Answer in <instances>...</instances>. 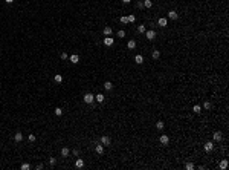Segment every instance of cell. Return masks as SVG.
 Instances as JSON below:
<instances>
[{
    "instance_id": "obj_1",
    "label": "cell",
    "mask_w": 229,
    "mask_h": 170,
    "mask_svg": "<svg viewBox=\"0 0 229 170\" xmlns=\"http://www.w3.org/2000/svg\"><path fill=\"white\" fill-rule=\"evenodd\" d=\"M84 101H86V104H92L93 101H95V97H93L92 94H86V95H84Z\"/></svg>"
},
{
    "instance_id": "obj_2",
    "label": "cell",
    "mask_w": 229,
    "mask_h": 170,
    "mask_svg": "<svg viewBox=\"0 0 229 170\" xmlns=\"http://www.w3.org/2000/svg\"><path fill=\"white\" fill-rule=\"evenodd\" d=\"M104 45H105V46H113V45H115V40L112 37H105L104 38Z\"/></svg>"
},
{
    "instance_id": "obj_3",
    "label": "cell",
    "mask_w": 229,
    "mask_h": 170,
    "mask_svg": "<svg viewBox=\"0 0 229 170\" xmlns=\"http://www.w3.org/2000/svg\"><path fill=\"white\" fill-rule=\"evenodd\" d=\"M157 23H159V26H160V28H165V26L168 25V20H167L165 17H160V18H159V22H157Z\"/></svg>"
},
{
    "instance_id": "obj_4",
    "label": "cell",
    "mask_w": 229,
    "mask_h": 170,
    "mask_svg": "<svg viewBox=\"0 0 229 170\" xmlns=\"http://www.w3.org/2000/svg\"><path fill=\"white\" fill-rule=\"evenodd\" d=\"M205 150H206V152H212V150H214V143L208 141V143L205 144Z\"/></svg>"
},
{
    "instance_id": "obj_5",
    "label": "cell",
    "mask_w": 229,
    "mask_h": 170,
    "mask_svg": "<svg viewBox=\"0 0 229 170\" xmlns=\"http://www.w3.org/2000/svg\"><path fill=\"white\" fill-rule=\"evenodd\" d=\"M69 153H70L69 147H61V156H63V158H66V156H69Z\"/></svg>"
},
{
    "instance_id": "obj_6",
    "label": "cell",
    "mask_w": 229,
    "mask_h": 170,
    "mask_svg": "<svg viewBox=\"0 0 229 170\" xmlns=\"http://www.w3.org/2000/svg\"><path fill=\"white\" fill-rule=\"evenodd\" d=\"M101 143H102V146H108V144H110V136L104 135V136L101 138Z\"/></svg>"
},
{
    "instance_id": "obj_7",
    "label": "cell",
    "mask_w": 229,
    "mask_h": 170,
    "mask_svg": "<svg viewBox=\"0 0 229 170\" xmlns=\"http://www.w3.org/2000/svg\"><path fill=\"white\" fill-rule=\"evenodd\" d=\"M168 17L171 18V20H177V18H179V14H177L176 11H170L168 12Z\"/></svg>"
},
{
    "instance_id": "obj_8",
    "label": "cell",
    "mask_w": 229,
    "mask_h": 170,
    "mask_svg": "<svg viewBox=\"0 0 229 170\" xmlns=\"http://www.w3.org/2000/svg\"><path fill=\"white\" fill-rule=\"evenodd\" d=\"M154 37H156V32H154L153 29H150V31H147V38H148V40H153Z\"/></svg>"
},
{
    "instance_id": "obj_9",
    "label": "cell",
    "mask_w": 229,
    "mask_h": 170,
    "mask_svg": "<svg viewBox=\"0 0 229 170\" xmlns=\"http://www.w3.org/2000/svg\"><path fill=\"white\" fill-rule=\"evenodd\" d=\"M159 141L162 143V144H168V143H170V138H168V136H167V135H160Z\"/></svg>"
},
{
    "instance_id": "obj_10",
    "label": "cell",
    "mask_w": 229,
    "mask_h": 170,
    "mask_svg": "<svg viewBox=\"0 0 229 170\" xmlns=\"http://www.w3.org/2000/svg\"><path fill=\"white\" fill-rule=\"evenodd\" d=\"M14 139H15L17 143H20L21 139H23V133H21V132H17V133L14 135Z\"/></svg>"
},
{
    "instance_id": "obj_11",
    "label": "cell",
    "mask_w": 229,
    "mask_h": 170,
    "mask_svg": "<svg viewBox=\"0 0 229 170\" xmlns=\"http://www.w3.org/2000/svg\"><path fill=\"white\" fill-rule=\"evenodd\" d=\"M70 61H72L73 64H76V63H78V61H79V57H78V55H76V54L70 55Z\"/></svg>"
},
{
    "instance_id": "obj_12",
    "label": "cell",
    "mask_w": 229,
    "mask_h": 170,
    "mask_svg": "<svg viewBox=\"0 0 229 170\" xmlns=\"http://www.w3.org/2000/svg\"><path fill=\"white\" fill-rule=\"evenodd\" d=\"M102 32H104V35H112L113 29H112L110 26H105V28H104V31H102Z\"/></svg>"
},
{
    "instance_id": "obj_13",
    "label": "cell",
    "mask_w": 229,
    "mask_h": 170,
    "mask_svg": "<svg viewBox=\"0 0 229 170\" xmlns=\"http://www.w3.org/2000/svg\"><path fill=\"white\" fill-rule=\"evenodd\" d=\"M212 138H214V141H221V138H223V136H221V133H220V132H215Z\"/></svg>"
},
{
    "instance_id": "obj_14",
    "label": "cell",
    "mask_w": 229,
    "mask_h": 170,
    "mask_svg": "<svg viewBox=\"0 0 229 170\" xmlns=\"http://www.w3.org/2000/svg\"><path fill=\"white\" fill-rule=\"evenodd\" d=\"M75 166H76V169H83L84 167V161H83V159H76Z\"/></svg>"
},
{
    "instance_id": "obj_15",
    "label": "cell",
    "mask_w": 229,
    "mask_h": 170,
    "mask_svg": "<svg viewBox=\"0 0 229 170\" xmlns=\"http://www.w3.org/2000/svg\"><path fill=\"white\" fill-rule=\"evenodd\" d=\"M104 89L105 90H112V89H113V84H112L110 81H105V83H104Z\"/></svg>"
},
{
    "instance_id": "obj_16",
    "label": "cell",
    "mask_w": 229,
    "mask_h": 170,
    "mask_svg": "<svg viewBox=\"0 0 229 170\" xmlns=\"http://www.w3.org/2000/svg\"><path fill=\"white\" fill-rule=\"evenodd\" d=\"M134 61H136L137 64H142L144 63V57L142 55H136V57H134Z\"/></svg>"
},
{
    "instance_id": "obj_17",
    "label": "cell",
    "mask_w": 229,
    "mask_h": 170,
    "mask_svg": "<svg viewBox=\"0 0 229 170\" xmlns=\"http://www.w3.org/2000/svg\"><path fill=\"white\" fill-rule=\"evenodd\" d=\"M95 100H96V101H98V103H102V101H104V100H105V97H104V95H102V94H98V95H96V97H95Z\"/></svg>"
},
{
    "instance_id": "obj_18",
    "label": "cell",
    "mask_w": 229,
    "mask_h": 170,
    "mask_svg": "<svg viewBox=\"0 0 229 170\" xmlns=\"http://www.w3.org/2000/svg\"><path fill=\"white\" fill-rule=\"evenodd\" d=\"M127 48L128 49H134V48H136V41H134V40H130L127 43Z\"/></svg>"
},
{
    "instance_id": "obj_19",
    "label": "cell",
    "mask_w": 229,
    "mask_h": 170,
    "mask_svg": "<svg viewBox=\"0 0 229 170\" xmlns=\"http://www.w3.org/2000/svg\"><path fill=\"white\" fill-rule=\"evenodd\" d=\"M151 57H153V58H154V60H157V58H159V57H160V52H159V51H157V49H154V51H153V55H151Z\"/></svg>"
},
{
    "instance_id": "obj_20",
    "label": "cell",
    "mask_w": 229,
    "mask_h": 170,
    "mask_svg": "<svg viewBox=\"0 0 229 170\" xmlns=\"http://www.w3.org/2000/svg\"><path fill=\"white\" fill-rule=\"evenodd\" d=\"M96 153H98V155H102V153H104V147L102 146H96Z\"/></svg>"
},
{
    "instance_id": "obj_21",
    "label": "cell",
    "mask_w": 229,
    "mask_h": 170,
    "mask_svg": "<svg viewBox=\"0 0 229 170\" xmlns=\"http://www.w3.org/2000/svg\"><path fill=\"white\" fill-rule=\"evenodd\" d=\"M218 167H220L221 170H225V169H226V167H228V161H226V159H223V161H221V162H220V166H218Z\"/></svg>"
},
{
    "instance_id": "obj_22",
    "label": "cell",
    "mask_w": 229,
    "mask_h": 170,
    "mask_svg": "<svg viewBox=\"0 0 229 170\" xmlns=\"http://www.w3.org/2000/svg\"><path fill=\"white\" fill-rule=\"evenodd\" d=\"M54 80L57 81V83H61V81H63V75H60V74H57L55 77H54Z\"/></svg>"
},
{
    "instance_id": "obj_23",
    "label": "cell",
    "mask_w": 229,
    "mask_h": 170,
    "mask_svg": "<svg viewBox=\"0 0 229 170\" xmlns=\"http://www.w3.org/2000/svg\"><path fill=\"white\" fill-rule=\"evenodd\" d=\"M144 6H145V8H151V6H153V2H151V0H145Z\"/></svg>"
},
{
    "instance_id": "obj_24",
    "label": "cell",
    "mask_w": 229,
    "mask_h": 170,
    "mask_svg": "<svg viewBox=\"0 0 229 170\" xmlns=\"http://www.w3.org/2000/svg\"><path fill=\"white\" fill-rule=\"evenodd\" d=\"M55 115L57 116H61V115H63V109H61V107H57V109H55Z\"/></svg>"
},
{
    "instance_id": "obj_25",
    "label": "cell",
    "mask_w": 229,
    "mask_h": 170,
    "mask_svg": "<svg viewBox=\"0 0 229 170\" xmlns=\"http://www.w3.org/2000/svg\"><path fill=\"white\" fill-rule=\"evenodd\" d=\"M20 167H21V170H29V169H31V166H29L28 162H23V164H21Z\"/></svg>"
},
{
    "instance_id": "obj_26",
    "label": "cell",
    "mask_w": 229,
    "mask_h": 170,
    "mask_svg": "<svg viewBox=\"0 0 229 170\" xmlns=\"http://www.w3.org/2000/svg\"><path fill=\"white\" fill-rule=\"evenodd\" d=\"M203 107H205V109H211V107H212V104L211 103H209V101H205V103H203Z\"/></svg>"
},
{
    "instance_id": "obj_27",
    "label": "cell",
    "mask_w": 229,
    "mask_h": 170,
    "mask_svg": "<svg viewBox=\"0 0 229 170\" xmlns=\"http://www.w3.org/2000/svg\"><path fill=\"white\" fill-rule=\"evenodd\" d=\"M137 31H139L141 34H142V32H145V31H147V29H145V25H139V26H137Z\"/></svg>"
},
{
    "instance_id": "obj_28",
    "label": "cell",
    "mask_w": 229,
    "mask_h": 170,
    "mask_svg": "<svg viewBox=\"0 0 229 170\" xmlns=\"http://www.w3.org/2000/svg\"><path fill=\"white\" fill-rule=\"evenodd\" d=\"M156 129H157V130H162V129H163V123H162V121L156 123Z\"/></svg>"
},
{
    "instance_id": "obj_29",
    "label": "cell",
    "mask_w": 229,
    "mask_h": 170,
    "mask_svg": "<svg viewBox=\"0 0 229 170\" xmlns=\"http://www.w3.org/2000/svg\"><path fill=\"white\" fill-rule=\"evenodd\" d=\"M194 112H196V113H200V112H202V107L196 104V106H194Z\"/></svg>"
},
{
    "instance_id": "obj_30",
    "label": "cell",
    "mask_w": 229,
    "mask_h": 170,
    "mask_svg": "<svg viewBox=\"0 0 229 170\" xmlns=\"http://www.w3.org/2000/svg\"><path fill=\"white\" fill-rule=\"evenodd\" d=\"M28 139H29V141H31V143H34L35 139H37V136H35V135H32V133H31V135L28 136Z\"/></svg>"
},
{
    "instance_id": "obj_31",
    "label": "cell",
    "mask_w": 229,
    "mask_h": 170,
    "mask_svg": "<svg viewBox=\"0 0 229 170\" xmlns=\"http://www.w3.org/2000/svg\"><path fill=\"white\" fill-rule=\"evenodd\" d=\"M194 169V164H192V162H188V164H186V170H192Z\"/></svg>"
},
{
    "instance_id": "obj_32",
    "label": "cell",
    "mask_w": 229,
    "mask_h": 170,
    "mask_svg": "<svg viewBox=\"0 0 229 170\" xmlns=\"http://www.w3.org/2000/svg\"><path fill=\"white\" fill-rule=\"evenodd\" d=\"M134 20H136V17H134V15H128V23H133Z\"/></svg>"
},
{
    "instance_id": "obj_33",
    "label": "cell",
    "mask_w": 229,
    "mask_h": 170,
    "mask_svg": "<svg viewBox=\"0 0 229 170\" xmlns=\"http://www.w3.org/2000/svg\"><path fill=\"white\" fill-rule=\"evenodd\" d=\"M118 37L124 38V37H125V32H124V31H118Z\"/></svg>"
},
{
    "instance_id": "obj_34",
    "label": "cell",
    "mask_w": 229,
    "mask_h": 170,
    "mask_svg": "<svg viewBox=\"0 0 229 170\" xmlns=\"http://www.w3.org/2000/svg\"><path fill=\"white\" fill-rule=\"evenodd\" d=\"M61 58H63V60H67V58H69V55H67L66 52H61Z\"/></svg>"
},
{
    "instance_id": "obj_35",
    "label": "cell",
    "mask_w": 229,
    "mask_h": 170,
    "mask_svg": "<svg viewBox=\"0 0 229 170\" xmlns=\"http://www.w3.org/2000/svg\"><path fill=\"white\" fill-rule=\"evenodd\" d=\"M121 22H122V23H128V17H124V15H122V17H121Z\"/></svg>"
},
{
    "instance_id": "obj_36",
    "label": "cell",
    "mask_w": 229,
    "mask_h": 170,
    "mask_svg": "<svg viewBox=\"0 0 229 170\" xmlns=\"http://www.w3.org/2000/svg\"><path fill=\"white\" fill-rule=\"evenodd\" d=\"M136 6H137L139 9H142V8H144V2H137V3H136Z\"/></svg>"
},
{
    "instance_id": "obj_37",
    "label": "cell",
    "mask_w": 229,
    "mask_h": 170,
    "mask_svg": "<svg viewBox=\"0 0 229 170\" xmlns=\"http://www.w3.org/2000/svg\"><path fill=\"white\" fill-rule=\"evenodd\" d=\"M49 162H50V166H55L57 159H55V158H50V159H49Z\"/></svg>"
},
{
    "instance_id": "obj_38",
    "label": "cell",
    "mask_w": 229,
    "mask_h": 170,
    "mask_svg": "<svg viewBox=\"0 0 229 170\" xmlns=\"http://www.w3.org/2000/svg\"><path fill=\"white\" fill-rule=\"evenodd\" d=\"M72 153H73V156H78V155H79V152H78V150H73Z\"/></svg>"
},
{
    "instance_id": "obj_39",
    "label": "cell",
    "mask_w": 229,
    "mask_h": 170,
    "mask_svg": "<svg viewBox=\"0 0 229 170\" xmlns=\"http://www.w3.org/2000/svg\"><path fill=\"white\" fill-rule=\"evenodd\" d=\"M122 2H124V3H130L131 0H122Z\"/></svg>"
},
{
    "instance_id": "obj_40",
    "label": "cell",
    "mask_w": 229,
    "mask_h": 170,
    "mask_svg": "<svg viewBox=\"0 0 229 170\" xmlns=\"http://www.w3.org/2000/svg\"><path fill=\"white\" fill-rule=\"evenodd\" d=\"M12 2H14V0H6V3H12Z\"/></svg>"
}]
</instances>
